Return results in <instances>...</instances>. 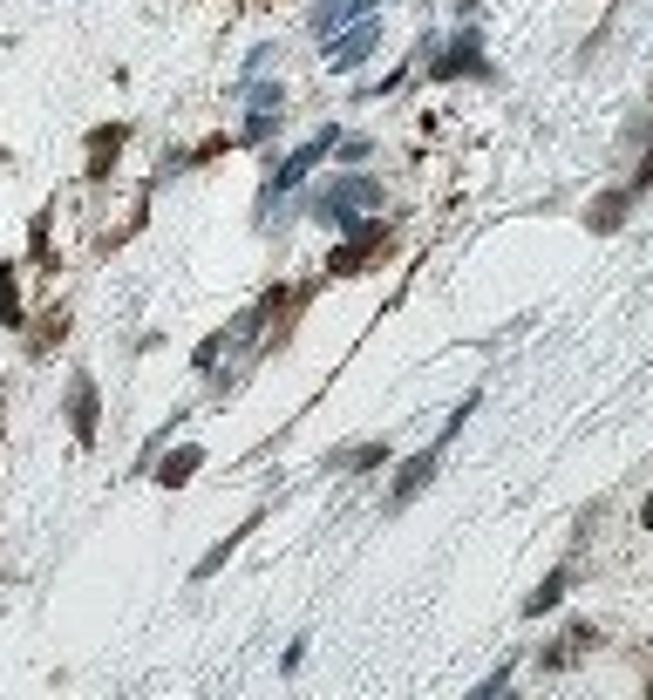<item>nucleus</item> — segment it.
<instances>
[{
	"label": "nucleus",
	"mask_w": 653,
	"mask_h": 700,
	"mask_svg": "<svg viewBox=\"0 0 653 700\" xmlns=\"http://www.w3.org/2000/svg\"><path fill=\"white\" fill-rule=\"evenodd\" d=\"M382 0H326V8H313V35H341L347 21H368Z\"/></svg>",
	"instance_id": "nucleus-6"
},
{
	"label": "nucleus",
	"mask_w": 653,
	"mask_h": 700,
	"mask_svg": "<svg viewBox=\"0 0 653 700\" xmlns=\"http://www.w3.org/2000/svg\"><path fill=\"white\" fill-rule=\"evenodd\" d=\"M0 327H21V293H14V266H0Z\"/></svg>",
	"instance_id": "nucleus-10"
},
{
	"label": "nucleus",
	"mask_w": 653,
	"mask_h": 700,
	"mask_svg": "<svg viewBox=\"0 0 653 700\" xmlns=\"http://www.w3.org/2000/svg\"><path fill=\"white\" fill-rule=\"evenodd\" d=\"M116 150H123V129H95V157H89V170L103 177V170L116 164Z\"/></svg>",
	"instance_id": "nucleus-9"
},
{
	"label": "nucleus",
	"mask_w": 653,
	"mask_h": 700,
	"mask_svg": "<svg viewBox=\"0 0 653 700\" xmlns=\"http://www.w3.org/2000/svg\"><path fill=\"white\" fill-rule=\"evenodd\" d=\"M559 599H565V572H551V578L538 585V599H524V612L538 619V612H551V606H559Z\"/></svg>",
	"instance_id": "nucleus-11"
},
{
	"label": "nucleus",
	"mask_w": 653,
	"mask_h": 700,
	"mask_svg": "<svg viewBox=\"0 0 653 700\" xmlns=\"http://www.w3.org/2000/svg\"><path fill=\"white\" fill-rule=\"evenodd\" d=\"M68 422H75V435H82V443H95V381H89V374L68 387Z\"/></svg>",
	"instance_id": "nucleus-7"
},
{
	"label": "nucleus",
	"mask_w": 653,
	"mask_h": 700,
	"mask_svg": "<svg viewBox=\"0 0 653 700\" xmlns=\"http://www.w3.org/2000/svg\"><path fill=\"white\" fill-rule=\"evenodd\" d=\"M334 150H341V129H313V137H307V143H299V150H293V157H286L280 170H272V184H266V204H272V198H280V191H293V184H299V177H307L313 164H326V157H334Z\"/></svg>",
	"instance_id": "nucleus-2"
},
{
	"label": "nucleus",
	"mask_w": 653,
	"mask_h": 700,
	"mask_svg": "<svg viewBox=\"0 0 653 700\" xmlns=\"http://www.w3.org/2000/svg\"><path fill=\"white\" fill-rule=\"evenodd\" d=\"M197 462H205V449H197V443H191V449H170V456L157 462V483H164V489H178L184 476H197Z\"/></svg>",
	"instance_id": "nucleus-8"
},
{
	"label": "nucleus",
	"mask_w": 653,
	"mask_h": 700,
	"mask_svg": "<svg viewBox=\"0 0 653 700\" xmlns=\"http://www.w3.org/2000/svg\"><path fill=\"white\" fill-rule=\"evenodd\" d=\"M646 524H653V504H646Z\"/></svg>",
	"instance_id": "nucleus-14"
},
{
	"label": "nucleus",
	"mask_w": 653,
	"mask_h": 700,
	"mask_svg": "<svg viewBox=\"0 0 653 700\" xmlns=\"http://www.w3.org/2000/svg\"><path fill=\"white\" fill-rule=\"evenodd\" d=\"M382 456H388L382 443H368V449H347V456H334V462H341V470H374Z\"/></svg>",
	"instance_id": "nucleus-12"
},
{
	"label": "nucleus",
	"mask_w": 653,
	"mask_h": 700,
	"mask_svg": "<svg viewBox=\"0 0 653 700\" xmlns=\"http://www.w3.org/2000/svg\"><path fill=\"white\" fill-rule=\"evenodd\" d=\"M640 184H653V157H646V170H640Z\"/></svg>",
	"instance_id": "nucleus-13"
},
{
	"label": "nucleus",
	"mask_w": 653,
	"mask_h": 700,
	"mask_svg": "<svg viewBox=\"0 0 653 700\" xmlns=\"http://www.w3.org/2000/svg\"><path fill=\"white\" fill-rule=\"evenodd\" d=\"M355 204H382L374 177H341V184H326V191L313 198V218H320V225H355V218H361Z\"/></svg>",
	"instance_id": "nucleus-1"
},
{
	"label": "nucleus",
	"mask_w": 653,
	"mask_h": 700,
	"mask_svg": "<svg viewBox=\"0 0 653 700\" xmlns=\"http://www.w3.org/2000/svg\"><path fill=\"white\" fill-rule=\"evenodd\" d=\"M476 48H484L476 35H457V41H449V55L430 62V75H436V82H449V75H484V55H476Z\"/></svg>",
	"instance_id": "nucleus-5"
},
{
	"label": "nucleus",
	"mask_w": 653,
	"mask_h": 700,
	"mask_svg": "<svg viewBox=\"0 0 653 700\" xmlns=\"http://www.w3.org/2000/svg\"><path fill=\"white\" fill-rule=\"evenodd\" d=\"M374 48H382V28H374V21H361V28H341V35H334V55H326V68L347 75V68H361Z\"/></svg>",
	"instance_id": "nucleus-3"
},
{
	"label": "nucleus",
	"mask_w": 653,
	"mask_h": 700,
	"mask_svg": "<svg viewBox=\"0 0 653 700\" xmlns=\"http://www.w3.org/2000/svg\"><path fill=\"white\" fill-rule=\"evenodd\" d=\"M436 462H443V435H436L430 449H415V456H409V462H401V470H395V504H409V497H422V483L436 476Z\"/></svg>",
	"instance_id": "nucleus-4"
}]
</instances>
